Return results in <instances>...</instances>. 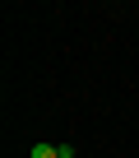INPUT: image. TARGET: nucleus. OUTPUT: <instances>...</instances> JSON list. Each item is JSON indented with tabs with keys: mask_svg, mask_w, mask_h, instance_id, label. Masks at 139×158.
Instances as JSON below:
<instances>
[{
	"mask_svg": "<svg viewBox=\"0 0 139 158\" xmlns=\"http://www.w3.org/2000/svg\"><path fill=\"white\" fill-rule=\"evenodd\" d=\"M33 158H60V144H33Z\"/></svg>",
	"mask_w": 139,
	"mask_h": 158,
	"instance_id": "1",
	"label": "nucleus"
}]
</instances>
